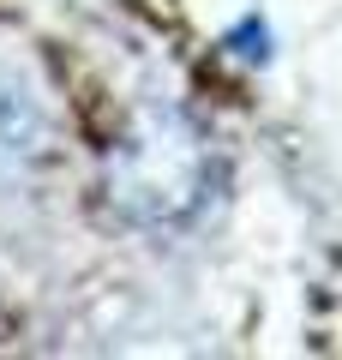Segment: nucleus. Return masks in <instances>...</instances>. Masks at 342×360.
<instances>
[{"label":"nucleus","mask_w":342,"mask_h":360,"mask_svg":"<svg viewBox=\"0 0 342 360\" xmlns=\"http://www.w3.org/2000/svg\"><path fill=\"white\" fill-rule=\"evenodd\" d=\"M42 144V115L25 90H0V162H25Z\"/></svg>","instance_id":"nucleus-2"},{"label":"nucleus","mask_w":342,"mask_h":360,"mask_svg":"<svg viewBox=\"0 0 342 360\" xmlns=\"http://www.w3.org/2000/svg\"><path fill=\"white\" fill-rule=\"evenodd\" d=\"M228 42H246V49H241L246 60H270V37H265V25H258V18H246V25L234 30Z\"/></svg>","instance_id":"nucleus-3"},{"label":"nucleus","mask_w":342,"mask_h":360,"mask_svg":"<svg viewBox=\"0 0 342 360\" xmlns=\"http://www.w3.org/2000/svg\"><path fill=\"white\" fill-rule=\"evenodd\" d=\"M216 193V150L204 127L180 108H151L127 127L108 156V198L127 222L180 229Z\"/></svg>","instance_id":"nucleus-1"}]
</instances>
